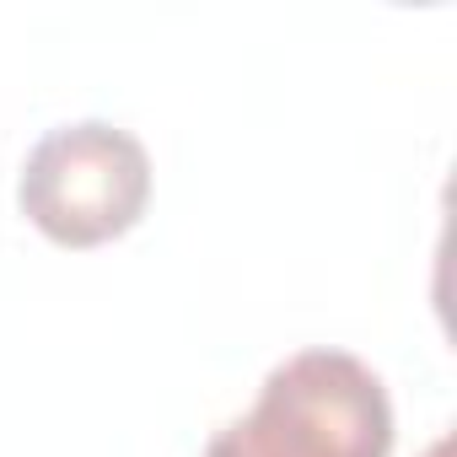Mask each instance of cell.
<instances>
[{"label": "cell", "instance_id": "1", "mask_svg": "<svg viewBox=\"0 0 457 457\" xmlns=\"http://www.w3.org/2000/svg\"><path fill=\"white\" fill-rule=\"evenodd\" d=\"M393 403L382 377L350 350H296L280 361L253 409L237 414L204 457H387Z\"/></svg>", "mask_w": 457, "mask_h": 457}, {"label": "cell", "instance_id": "2", "mask_svg": "<svg viewBox=\"0 0 457 457\" xmlns=\"http://www.w3.org/2000/svg\"><path fill=\"white\" fill-rule=\"evenodd\" d=\"M17 204L60 248H103L124 237L151 204L145 145L103 119L49 129L17 178Z\"/></svg>", "mask_w": 457, "mask_h": 457}, {"label": "cell", "instance_id": "3", "mask_svg": "<svg viewBox=\"0 0 457 457\" xmlns=\"http://www.w3.org/2000/svg\"><path fill=\"white\" fill-rule=\"evenodd\" d=\"M446 452H452V446H446V441H441V446H436V452H430V457H446Z\"/></svg>", "mask_w": 457, "mask_h": 457}]
</instances>
